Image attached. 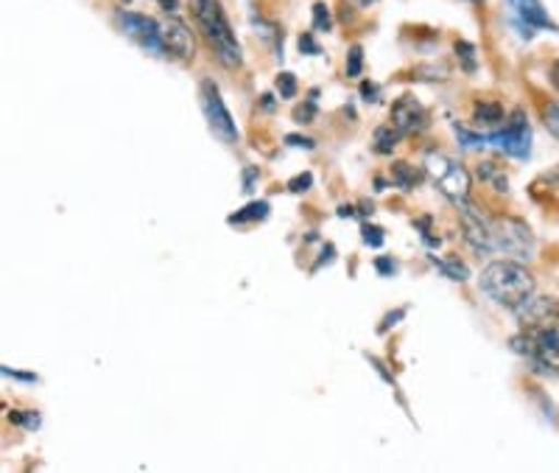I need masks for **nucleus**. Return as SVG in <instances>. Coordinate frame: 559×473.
<instances>
[{"label": "nucleus", "mask_w": 559, "mask_h": 473, "mask_svg": "<svg viewBox=\"0 0 559 473\" xmlns=\"http://www.w3.org/2000/svg\"><path fill=\"white\" fill-rule=\"evenodd\" d=\"M481 292L496 300L503 308H521L528 297L534 295V275L526 269V263L515 261V258H503V261H492L481 269Z\"/></svg>", "instance_id": "nucleus-1"}, {"label": "nucleus", "mask_w": 559, "mask_h": 473, "mask_svg": "<svg viewBox=\"0 0 559 473\" xmlns=\"http://www.w3.org/2000/svg\"><path fill=\"white\" fill-rule=\"evenodd\" d=\"M191 12L197 17L199 32L207 39L218 62L229 68V71L241 68V45H238L227 14H224L222 0H191Z\"/></svg>", "instance_id": "nucleus-2"}, {"label": "nucleus", "mask_w": 559, "mask_h": 473, "mask_svg": "<svg viewBox=\"0 0 559 473\" xmlns=\"http://www.w3.org/2000/svg\"><path fill=\"white\" fill-rule=\"evenodd\" d=\"M423 174L431 179L442 197L451 199L453 205H462L464 199L471 197V172H467L459 161L448 157L445 152H437V149L426 152V157H423Z\"/></svg>", "instance_id": "nucleus-3"}, {"label": "nucleus", "mask_w": 559, "mask_h": 473, "mask_svg": "<svg viewBox=\"0 0 559 473\" xmlns=\"http://www.w3.org/2000/svg\"><path fill=\"white\" fill-rule=\"evenodd\" d=\"M512 351L523 353L537 370L543 373H559V331L557 326L546 328H521L515 340H512Z\"/></svg>", "instance_id": "nucleus-4"}, {"label": "nucleus", "mask_w": 559, "mask_h": 473, "mask_svg": "<svg viewBox=\"0 0 559 473\" xmlns=\"http://www.w3.org/2000/svg\"><path fill=\"white\" fill-rule=\"evenodd\" d=\"M489 233H492V244L496 252L515 258V261H532L537 244H534V233L526 222L515 216H496L489 218Z\"/></svg>", "instance_id": "nucleus-5"}, {"label": "nucleus", "mask_w": 559, "mask_h": 473, "mask_svg": "<svg viewBox=\"0 0 559 473\" xmlns=\"http://www.w3.org/2000/svg\"><path fill=\"white\" fill-rule=\"evenodd\" d=\"M487 143L496 146L498 152L515 157V161H528V154H532V129H528L526 113L512 109L507 121L487 134Z\"/></svg>", "instance_id": "nucleus-6"}, {"label": "nucleus", "mask_w": 559, "mask_h": 473, "mask_svg": "<svg viewBox=\"0 0 559 473\" xmlns=\"http://www.w3.org/2000/svg\"><path fill=\"white\" fill-rule=\"evenodd\" d=\"M199 98H202V109H204V118H207L210 132L216 134L222 143H227V146L238 143L236 121H233V116H229V109L227 104H224L222 93H218L216 82L204 79V82L199 84Z\"/></svg>", "instance_id": "nucleus-7"}, {"label": "nucleus", "mask_w": 559, "mask_h": 473, "mask_svg": "<svg viewBox=\"0 0 559 473\" xmlns=\"http://www.w3.org/2000/svg\"><path fill=\"white\" fill-rule=\"evenodd\" d=\"M115 23L127 34L132 43H138L146 54H154V57H168L166 45H163V34H159V23L154 17H146V14L127 12V9H118L115 12Z\"/></svg>", "instance_id": "nucleus-8"}, {"label": "nucleus", "mask_w": 559, "mask_h": 473, "mask_svg": "<svg viewBox=\"0 0 559 473\" xmlns=\"http://www.w3.org/2000/svg\"><path fill=\"white\" fill-rule=\"evenodd\" d=\"M507 3L512 9V20H515L521 37L532 39L537 32H559L540 0H507Z\"/></svg>", "instance_id": "nucleus-9"}, {"label": "nucleus", "mask_w": 559, "mask_h": 473, "mask_svg": "<svg viewBox=\"0 0 559 473\" xmlns=\"http://www.w3.org/2000/svg\"><path fill=\"white\" fill-rule=\"evenodd\" d=\"M159 34H163V45H166L168 57L179 59V62H191L197 57V37H193L191 26L177 14H168L159 23Z\"/></svg>", "instance_id": "nucleus-10"}, {"label": "nucleus", "mask_w": 559, "mask_h": 473, "mask_svg": "<svg viewBox=\"0 0 559 473\" xmlns=\"http://www.w3.org/2000/svg\"><path fill=\"white\" fill-rule=\"evenodd\" d=\"M459 208V222H462V233L464 241L471 244L473 250L487 256V252H496V244H492V233H489V218L478 211L476 205H471L467 199H464Z\"/></svg>", "instance_id": "nucleus-11"}, {"label": "nucleus", "mask_w": 559, "mask_h": 473, "mask_svg": "<svg viewBox=\"0 0 559 473\" xmlns=\"http://www.w3.org/2000/svg\"><path fill=\"white\" fill-rule=\"evenodd\" d=\"M392 123L403 134H419L428 129V109L414 96H401L392 104Z\"/></svg>", "instance_id": "nucleus-12"}, {"label": "nucleus", "mask_w": 559, "mask_h": 473, "mask_svg": "<svg viewBox=\"0 0 559 473\" xmlns=\"http://www.w3.org/2000/svg\"><path fill=\"white\" fill-rule=\"evenodd\" d=\"M521 328H546L559 322V306L551 297H528L521 308H515Z\"/></svg>", "instance_id": "nucleus-13"}, {"label": "nucleus", "mask_w": 559, "mask_h": 473, "mask_svg": "<svg viewBox=\"0 0 559 473\" xmlns=\"http://www.w3.org/2000/svg\"><path fill=\"white\" fill-rule=\"evenodd\" d=\"M507 121V113H503V107L498 102H476L473 104V123L476 127H484V129H498L501 123Z\"/></svg>", "instance_id": "nucleus-14"}, {"label": "nucleus", "mask_w": 559, "mask_h": 473, "mask_svg": "<svg viewBox=\"0 0 559 473\" xmlns=\"http://www.w3.org/2000/svg\"><path fill=\"white\" fill-rule=\"evenodd\" d=\"M403 132L394 123H383V127L376 129V134H372V143H376V152L378 154H392L394 149H397V143H401Z\"/></svg>", "instance_id": "nucleus-15"}, {"label": "nucleus", "mask_w": 559, "mask_h": 473, "mask_svg": "<svg viewBox=\"0 0 559 473\" xmlns=\"http://www.w3.org/2000/svg\"><path fill=\"white\" fill-rule=\"evenodd\" d=\"M392 182L401 188V191H414V186L419 182V174L414 172L408 163H394V166H392Z\"/></svg>", "instance_id": "nucleus-16"}, {"label": "nucleus", "mask_w": 559, "mask_h": 473, "mask_svg": "<svg viewBox=\"0 0 559 473\" xmlns=\"http://www.w3.org/2000/svg\"><path fill=\"white\" fill-rule=\"evenodd\" d=\"M266 216H269V202H249L241 213H233L227 222L229 224H247V222H254V218H266Z\"/></svg>", "instance_id": "nucleus-17"}, {"label": "nucleus", "mask_w": 559, "mask_h": 473, "mask_svg": "<svg viewBox=\"0 0 559 473\" xmlns=\"http://www.w3.org/2000/svg\"><path fill=\"white\" fill-rule=\"evenodd\" d=\"M433 263H437V267L445 272V277H451V281L462 283V281H467V277H471V269L464 267L459 258H448V261H437V258H433Z\"/></svg>", "instance_id": "nucleus-18"}, {"label": "nucleus", "mask_w": 559, "mask_h": 473, "mask_svg": "<svg viewBox=\"0 0 559 473\" xmlns=\"http://www.w3.org/2000/svg\"><path fill=\"white\" fill-rule=\"evenodd\" d=\"M456 57H459V62H462V71L464 73H476V68H478L476 48H473L471 43H464V39H459V43H456Z\"/></svg>", "instance_id": "nucleus-19"}, {"label": "nucleus", "mask_w": 559, "mask_h": 473, "mask_svg": "<svg viewBox=\"0 0 559 473\" xmlns=\"http://www.w3.org/2000/svg\"><path fill=\"white\" fill-rule=\"evenodd\" d=\"M317 96H319V90H311V98H308V102H302L297 109H294V121H297V123H313V118H317Z\"/></svg>", "instance_id": "nucleus-20"}, {"label": "nucleus", "mask_w": 559, "mask_h": 473, "mask_svg": "<svg viewBox=\"0 0 559 473\" xmlns=\"http://www.w3.org/2000/svg\"><path fill=\"white\" fill-rule=\"evenodd\" d=\"M478 177H481L484 182H492V186H496V191L507 193V177H503V174L498 172L492 163H484V166L478 168Z\"/></svg>", "instance_id": "nucleus-21"}, {"label": "nucleus", "mask_w": 559, "mask_h": 473, "mask_svg": "<svg viewBox=\"0 0 559 473\" xmlns=\"http://www.w3.org/2000/svg\"><path fill=\"white\" fill-rule=\"evenodd\" d=\"M543 123H546L548 132L559 141V102H546L543 104Z\"/></svg>", "instance_id": "nucleus-22"}, {"label": "nucleus", "mask_w": 559, "mask_h": 473, "mask_svg": "<svg viewBox=\"0 0 559 473\" xmlns=\"http://www.w3.org/2000/svg\"><path fill=\"white\" fill-rule=\"evenodd\" d=\"M313 28L317 32H333V17H331V9L324 7V3H313Z\"/></svg>", "instance_id": "nucleus-23"}, {"label": "nucleus", "mask_w": 559, "mask_h": 473, "mask_svg": "<svg viewBox=\"0 0 559 473\" xmlns=\"http://www.w3.org/2000/svg\"><path fill=\"white\" fill-rule=\"evenodd\" d=\"M364 71V48L361 45H353L347 51V76L358 79Z\"/></svg>", "instance_id": "nucleus-24"}, {"label": "nucleus", "mask_w": 559, "mask_h": 473, "mask_svg": "<svg viewBox=\"0 0 559 473\" xmlns=\"http://www.w3.org/2000/svg\"><path fill=\"white\" fill-rule=\"evenodd\" d=\"M456 129V138L462 141L464 149H476V146H487V134H476L471 132V129H464V127H453Z\"/></svg>", "instance_id": "nucleus-25"}, {"label": "nucleus", "mask_w": 559, "mask_h": 473, "mask_svg": "<svg viewBox=\"0 0 559 473\" xmlns=\"http://www.w3.org/2000/svg\"><path fill=\"white\" fill-rule=\"evenodd\" d=\"M277 93H280V98L297 96V79H294V73H280V76H277Z\"/></svg>", "instance_id": "nucleus-26"}, {"label": "nucleus", "mask_w": 559, "mask_h": 473, "mask_svg": "<svg viewBox=\"0 0 559 473\" xmlns=\"http://www.w3.org/2000/svg\"><path fill=\"white\" fill-rule=\"evenodd\" d=\"M361 238L367 247H383V230L381 227H376V224H364L361 227Z\"/></svg>", "instance_id": "nucleus-27"}, {"label": "nucleus", "mask_w": 559, "mask_h": 473, "mask_svg": "<svg viewBox=\"0 0 559 473\" xmlns=\"http://www.w3.org/2000/svg\"><path fill=\"white\" fill-rule=\"evenodd\" d=\"M9 421L17 423V426H26V429H37L39 426V417L34 415V412H12Z\"/></svg>", "instance_id": "nucleus-28"}, {"label": "nucleus", "mask_w": 559, "mask_h": 473, "mask_svg": "<svg viewBox=\"0 0 559 473\" xmlns=\"http://www.w3.org/2000/svg\"><path fill=\"white\" fill-rule=\"evenodd\" d=\"M299 51L308 54V57H317V54H322V48H319V43L313 39V34L306 32L302 37H299Z\"/></svg>", "instance_id": "nucleus-29"}, {"label": "nucleus", "mask_w": 559, "mask_h": 473, "mask_svg": "<svg viewBox=\"0 0 559 473\" xmlns=\"http://www.w3.org/2000/svg\"><path fill=\"white\" fill-rule=\"evenodd\" d=\"M311 182H313V177L311 174H299V177H294L292 182H288V191H294V193H306L308 188H311Z\"/></svg>", "instance_id": "nucleus-30"}, {"label": "nucleus", "mask_w": 559, "mask_h": 473, "mask_svg": "<svg viewBox=\"0 0 559 473\" xmlns=\"http://www.w3.org/2000/svg\"><path fill=\"white\" fill-rule=\"evenodd\" d=\"M378 96H381V87H378L376 82H361V98L364 102H378Z\"/></svg>", "instance_id": "nucleus-31"}, {"label": "nucleus", "mask_w": 559, "mask_h": 473, "mask_svg": "<svg viewBox=\"0 0 559 473\" xmlns=\"http://www.w3.org/2000/svg\"><path fill=\"white\" fill-rule=\"evenodd\" d=\"M376 269H378V272H381V275L392 277L394 272H397V263H394L392 258H378V261H376Z\"/></svg>", "instance_id": "nucleus-32"}, {"label": "nucleus", "mask_w": 559, "mask_h": 473, "mask_svg": "<svg viewBox=\"0 0 559 473\" xmlns=\"http://www.w3.org/2000/svg\"><path fill=\"white\" fill-rule=\"evenodd\" d=\"M286 143H288V146H297V149H313V146H317L311 138H302V134H286Z\"/></svg>", "instance_id": "nucleus-33"}, {"label": "nucleus", "mask_w": 559, "mask_h": 473, "mask_svg": "<svg viewBox=\"0 0 559 473\" xmlns=\"http://www.w3.org/2000/svg\"><path fill=\"white\" fill-rule=\"evenodd\" d=\"M403 317H406V308H397V311H392V314H386V320H383V326L378 328V331H389V328H394L397 326V320H403Z\"/></svg>", "instance_id": "nucleus-34"}, {"label": "nucleus", "mask_w": 559, "mask_h": 473, "mask_svg": "<svg viewBox=\"0 0 559 473\" xmlns=\"http://www.w3.org/2000/svg\"><path fill=\"white\" fill-rule=\"evenodd\" d=\"M254 177H258V168H247V172H243V191L247 193H252Z\"/></svg>", "instance_id": "nucleus-35"}, {"label": "nucleus", "mask_w": 559, "mask_h": 473, "mask_svg": "<svg viewBox=\"0 0 559 473\" xmlns=\"http://www.w3.org/2000/svg\"><path fill=\"white\" fill-rule=\"evenodd\" d=\"M3 376H12V378H20V381H37V376H32V373H14V370H9V367H3Z\"/></svg>", "instance_id": "nucleus-36"}, {"label": "nucleus", "mask_w": 559, "mask_h": 473, "mask_svg": "<svg viewBox=\"0 0 559 473\" xmlns=\"http://www.w3.org/2000/svg\"><path fill=\"white\" fill-rule=\"evenodd\" d=\"M157 3H159V9H163V12H166V14H177V9H179L177 0H157Z\"/></svg>", "instance_id": "nucleus-37"}, {"label": "nucleus", "mask_w": 559, "mask_h": 473, "mask_svg": "<svg viewBox=\"0 0 559 473\" xmlns=\"http://www.w3.org/2000/svg\"><path fill=\"white\" fill-rule=\"evenodd\" d=\"M551 82H554V87L559 90V57H557V62L551 64Z\"/></svg>", "instance_id": "nucleus-38"}, {"label": "nucleus", "mask_w": 559, "mask_h": 473, "mask_svg": "<svg viewBox=\"0 0 559 473\" xmlns=\"http://www.w3.org/2000/svg\"><path fill=\"white\" fill-rule=\"evenodd\" d=\"M272 107H274L272 96H263V109H272Z\"/></svg>", "instance_id": "nucleus-39"}, {"label": "nucleus", "mask_w": 559, "mask_h": 473, "mask_svg": "<svg viewBox=\"0 0 559 473\" xmlns=\"http://www.w3.org/2000/svg\"><path fill=\"white\" fill-rule=\"evenodd\" d=\"M338 216H353V208H338Z\"/></svg>", "instance_id": "nucleus-40"}, {"label": "nucleus", "mask_w": 559, "mask_h": 473, "mask_svg": "<svg viewBox=\"0 0 559 473\" xmlns=\"http://www.w3.org/2000/svg\"><path fill=\"white\" fill-rule=\"evenodd\" d=\"M361 3H364V7H367V3H376V0H361Z\"/></svg>", "instance_id": "nucleus-41"}, {"label": "nucleus", "mask_w": 559, "mask_h": 473, "mask_svg": "<svg viewBox=\"0 0 559 473\" xmlns=\"http://www.w3.org/2000/svg\"><path fill=\"white\" fill-rule=\"evenodd\" d=\"M467 3H481V0H467Z\"/></svg>", "instance_id": "nucleus-42"}]
</instances>
